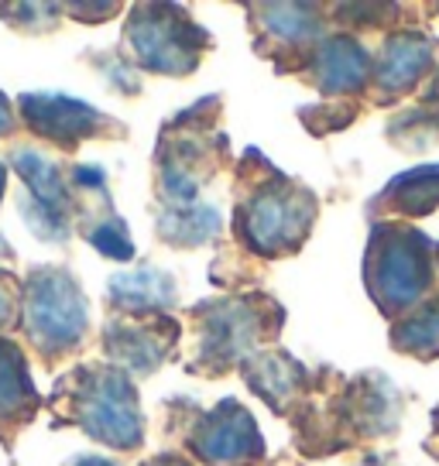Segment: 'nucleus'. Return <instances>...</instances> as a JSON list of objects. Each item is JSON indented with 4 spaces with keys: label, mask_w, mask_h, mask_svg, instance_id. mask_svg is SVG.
<instances>
[{
    "label": "nucleus",
    "mask_w": 439,
    "mask_h": 466,
    "mask_svg": "<svg viewBox=\"0 0 439 466\" xmlns=\"http://www.w3.org/2000/svg\"><path fill=\"white\" fill-rule=\"evenodd\" d=\"M398 350L415 353V357H436L439 353V302H425L423 309H415L412 316L395 326L392 333Z\"/></svg>",
    "instance_id": "nucleus-18"
},
{
    "label": "nucleus",
    "mask_w": 439,
    "mask_h": 466,
    "mask_svg": "<svg viewBox=\"0 0 439 466\" xmlns=\"http://www.w3.org/2000/svg\"><path fill=\"white\" fill-rule=\"evenodd\" d=\"M124 45L134 66L158 76H186L196 69L206 35L179 7L138 4L124 25Z\"/></svg>",
    "instance_id": "nucleus-3"
},
{
    "label": "nucleus",
    "mask_w": 439,
    "mask_h": 466,
    "mask_svg": "<svg viewBox=\"0 0 439 466\" xmlns=\"http://www.w3.org/2000/svg\"><path fill=\"white\" fill-rule=\"evenodd\" d=\"M302 367L295 364L289 353H258L250 364H244V378L254 391L261 394L271 408H285L299 394L302 384Z\"/></svg>",
    "instance_id": "nucleus-15"
},
{
    "label": "nucleus",
    "mask_w": 439,
    "mask_h": 466,
    "mask_svg": "<svg viewBox=\"0 0 439 466\" xmlns=\"http://www.w3.org/2000/svg\"><path fill=\"white\" fill-rule=\"evenodd\" d=\"M264 316L248 299H223L199 309V367H227L258 347Z\"/></svg>",
    "instance_id": "nucleus-9"
},
{
    "label": "nucleus",
    "mask_w": 439,
    "mask_h": 466,
    "mask_svg": "<svg viewBox=\"0 0 439 466\" xmlns=\"http://www.w3.org/2000/svg\"><path fill=\"white\" fill-rule=\"evenodd\" d=\"M316 217L312 196L289 182H264L240 209V233L258 254H285L306 240Z\"/></svg>",
    "instance_id": "nucleus-6"
},
{
    "label": "nucleus",
    "mask_w": 439,
    "mask_h": 466,
    "mask_svg": "<svg viewBox=\"0 0 439 466\" xmlns=\"http://www.w3.org/2000/svg\"><path fill=\"white\" fill-rule=\"evenodd\" d=\"M89 248H97L103 258H110V261H131L134 258V240H131V230H128V223L117 217V213H110L107 219L100 223H93L83 230Z\"/></svg>",
    "instance_id": "nucleus-22"
},
{
    "label": "nucleus",
    "mask_w": 439,
    "mask_h": 466,
    "mask_svg": "<svg viewBox=\"0 0 439 466\" xmlns=\"http://www.w3.org/2000/svg\"><path fill=\"white\" fill-rule=\"evenodd\" d=\"M176 302V281L158 268H134L107 281V306L117 316H155Z\"/></svg>",
    "instance_id": "nucleus-12"
},
{
    "label": "nucleus",
    "mask_w": 439,
    "mask_h": 466,
    "mask_svg": "<svg viewBox=\"0 0 439 466\" xmlns=\"http://www.w3.org/2000/svg\"><path fill=\"white\" fill-rule=\"evenodd\" d=\"M0 17L7 28H15L17 35H52L62 25V4H0Z\"/></svg>",
    "instance_id": "nucleus-19"
},
{
    "label": "nucleus",
    "mask_w": 439,
    "mask_h": 466,
    "mask_svg": "<svg viewBox=\"0 0 439 466\" xmlns=\"http://www.w3.org/2000/svg\"><path fill=\"white\" fill-rule=\"evenodd\" d=\"M52 425L83 429L93 442L117 452H138L145 442V415L134 378L114 364H79L56 378L48 394Z\"/></svg>",
    "instance_id": "nucleus-1"
},
{
    "label": "nucleus",
    "mask_w": 439,
    "mask_h": 466,
    "mask_svg": "<svg viewBox=\"0 0 439 466\" xmlns=\"http://www.w3.org/2000/svg\"><path fill=\"white\" fill-rule=\"evenodd\" d=\"M17 206H21V219H25V227H28L42 244H56V248H69V240H73V217H66V213H56V209H45V206L31 203L25 199L21 192H17Z\"/></svg>",
    "instance_id": "nucleus-21"
},
{
    "label": "nucleus",
    "mask_w": 439,
    "mask_h": 466,
    "mask_svg": "<svg viewBox=\"0 0 439 466\" xmlns=\"http://www.w3.org/2000/svg\"><path fill=\"white\" fill-rule=\"evenodd\" d=\"M15 261H17L15 248H11V244H7V237L0 233V268H4V264H15Z\"/></svg>",
    "instance_id": "nucleus-28"
},
{
    "label": "nucleus",
    "mask_w": 439,
    "mask_h": 466,
    "mask_svg": "<svg viewBox=\"0 0 439 466\" xmlns=\"http://www.w3.org/2000/svg\"><path fill=\"white\" fill-rule=\"evenodd\" d=\"M120 7L117 4H100V7H89V4H62V15H69L79 21V15H87L83 21L87 25H100V21H107L110 15H117Z\"/></svg>",
    "instance_id": "nucleus-24"
},
{
    "label": "nucleus",
    "mask_w": 439,
    "mask_h": 466,
    "mask_svg": "<svg viewBox=\"0 0 439 466\" xmlns=\"http://www.w3.org/2000/svg\"><path fill=\"white\" fill-rule=\"evenodd\" d=\"M62 466H120L117 460H107V456H97V452H79L73 460H66Z\"/></svg>",
    "instance_id": "nucleus-26"
},
{
    "label": "nucleus",
    "mask_w": 439,
    "mask_h": 466,
    "mask_svg": "<svg viewBox=\"0 0 439 466\" xmlns=\"http://www.w3.org/2000/svg\"><path fill=\"white\" fill-rule=\"evenodd\" d=\"M381 199L405 217L433 213V206L439 203V165H419L412 172L398 175Z\"/></svg>",
    "instance_id": "nucleus-17"
},
{
    "label": "nucleus",
    "mask_w": 439,
    "mask_h": 466,
    "mask_svg": "<svg viewBox=\"0 0 439 466\" xmlns=\"http://www.w3.org/2000/svg\"><path fill=\"white\" fill-rule=\"evenodd\" d=\"M21 302H25V278L15 268H0V336L17 333Z\"/></svg>",
    "instance_id": "nucleus-23"
},
{
    "label": "nucleus",
    "mask_w": 439,
    "mask_h": 466,
    "mask_svg": "<svg viewBox=\"0 0 439 466\" xmlns=\"http://www.w3.org/2000/svg\"><path fill=\"white\" fill-rule=\"evenodd\" d=\"M179 339V326L165 316H114L103 326V357L128 378L155 374Z\"/></svg>",
    "instance_id": "nucleus-7"
},
{
    "label": "nucleus",
    "mask_w": 439,
    "mask_h": 466,
    "mask_svg": "<svg viewBox=\"0 0 439 466\" xmlns=\"http://www.w3.org/2000/svg\"><path fill=\"white\" fill-rule=\"evenodd\" d=\"M436 254H439V248H436Z\"/></svg>",
    "instance_id": "nucleus-30"
},
{
    "label": "nucleus",
    "mask_w": 439,
    "mask_h": 466,
    "mask_svg": "<svg viewBox=\"0 0 439 466\" xmlns=\"http://www.w3.org/2000/svg\"><path fill=\"white\" fill-rule=\"evenodd\" d=\"M17 124L42 145L59 155H76L87 141H120L128 137L124 124L93 103L69 93H21L15 100Z\"/></svg>",
    "instance_id": "nucleus-4"
},
{
    "label": "nucleus",
    "mask_w": 439,
    "mask_h": 466,
    "mask_svg": "<svg viewBox=\"0 0 439 466\" xmlns=\"http://www.w3.org/2000/svg\"><path fill=\"white\" fill-rule=\"evenodd\" d=\"M364 275L374 302L384 312H398L419 302L433 281V261H429V244L423 240V233L405 230V227L378 230L367 250Z\"/></svg>",
    "instance_id": "nucleus-5"
},
{
    "label": "nucleus",
    "mask_w": 439,
    "mask_h": 466,
    "mask_svg": "<svg viewBox=\"0 0 439 466\" xmlns=\"http://www.w3.org/2000/svg\"><path fill=\"white\" fill-rule=\"evenodd\" d=\"M4 196H7V161L0 158V203H4Z\"/></svg>",
    "instance_id": "nucleus-29"
},
{
    "label": "nucleus",
    "mask_w": 439,
    "mask_h": 466,
    "mask_svg": "<svg viewBox=\"0 0 439 466\" xmlns=\"http://www.w3.org/2000/svg\"><path fill=\"white\" fill-rule=\"evenodd\" d=\"M17 336L45 370L83 353L89 339V299L66 264H31L25 271Z\"/></svg>",
    "instance_id": "nucleus-2"
},
{
    "label": "nucleus",
    "mask_w": 439,
    "mask_h": 466,
    "mask_svg": "<svg viewBox=\"0 0 439 466\" xmlns=\"http://www.w3.org/2000/svg\"><path fill=\"white\" fill-rule=\"evenodd\" d=\"M433 66V42L423 35L402 31L395 38H388V45L381 48L378 58V86L388 93H405L415 86L425 76V69Z\"/></svg>",
    "instance_id": "nucleus-13"
},
{
    "label": "nucleus",
    "mask_w": 439,
    "mask_h": 466,
    "mask_svg": "<svg viewBox=\"0 0 439 466\" xmlns=\"http://www.w3.org/2000/svg\"><path fill=\"white\" fill-rule=\"evenodd\" d=\"M189 450L206 466H250L261 460L264 439L248 408L227 398L192 425Z\"/></svg>",
    "instance_id": "nucleus-8"
},
{
    "label": "nucleus",
    "mask_w": 439,
    "mask_h": 466,
    "mask_svg": "<svg viewBox=\"0 0 439 466\" xmlns=\"http://www.w3.org/2000/svg\"><path fill=\"white\" fill-rule=\"evenodd\" d=\"M7 165L21 178V196L25 199L73 217V196H69V182H66V165L62 161L45 155L42 147L35 145H15L7 151Z\"/></svg>",
    "instance_id": "nucleus-11"
},
{
    "label": "nucleus",
    "mask_w": 439,
    "mask_h": 466,
    "mask_svg": "<svg viewBox=\"0 0 439 466\" xmlns=\"http://www.w3.org/2000/svg\"><path fill=\"white\" fill-rule=\"evenodd\" d=\"M21 131V124H17V110H15V100L0 89V141H15V134Z\"/></svg>",
    "instance_id": "nucleus-25"
},
{
    "label": "nucleus",
    "mask_w": 439,
    "mask_h": 466,
    "mask_svg": "<svg viewBox=\"0 0 439 466\" xmlns=\"http://www.w3.org/2000/svg\"><path fill=\"white\" fill-rule=\"evenodd\" d=\"M141 466H192L189 460H182V456H176V452H161V456H151V460H145Z\"/></svg>",
    "instance_id": "nucleus-27"
},
{
    "label": "nucleus",
    "mask_w": 439,
    "mask_h": 466,
    "mask_svg": "<svg viewBox=\"0 0 439 466\" xmlns=\"http://www.w3.org/2000/svg\"><path fill=\"white\" fill-rule=\"evenodd\" d=\"M264 25L271 31V38L289 45H306L316 38L320 31V17H312L309 7H295V4H279V7H264Z\"/></svg>",
    "instance_id": "nucleus-20"
},
{
    "label": "nucleus",
    "mask_w": 439,
    "mask_h": 466,
    "mask_svg": "<svg viewBox=\"0 0 439 466\" xmlns=\"http://www.w3.org/2000/svg\"><path fill=\"white\" fill-rule=\"evenodd\" d=\"M220 230V213L213 206H168L158 217V233L172 248H199Z\"/></svg>",
    "instance_id": "nucleus-16"
},
{
    "label": "nucleus",
    "mask_w": 439,
    "mask_h": 466,
    "mask_svg": "<svg viewBox=\"0 0 439 466\" xmlns=\"http://www.w3.org/2000/svg\"><path fill=\"white\" fill-rule=\"evenodd\" d=\"M45 408L42 391L35 388L28 350L15 336H0V446L15 452L21 432Z\"/></svg>",
    "instance_id": "nucleus-10"
},
{
    "label": "nucleus",
    "mask_w": 439,
    "mask_h": 466,
    "mask_svg": "<svg viewBox=\"0 0 439 466\" xmlns=\"http://www.w3.org/2000/svg\"><path fill=\"white\" fill-rule=\"evenodd\" d=\"M312 73L322 93H353L367 79V52L353 38H330L316 48Z\"/></svg>",
    "instance_id": "nucleus-14"
}]
</instances>
